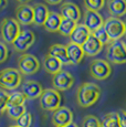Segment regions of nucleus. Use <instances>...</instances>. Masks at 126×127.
<instances>
[{"instance_id":"obj_9","label":"nucleus","mask_w":126,"mask_h":127,"mask_svg":"<svg viewBox=\"0 0 126 127\" xmlns=\"http://www.w3.org/2000/svg\"><path fill=\"white\" fill-rule=\"evenodd\" d=\"M74 84V77L70 72L65 70H61L52 77V85L53 89L57 91H66L71 89Z\"/></svg>"},{"instance_id":"obj_2","label":"nucleus","mask_w":126,"mask_h":127,"mask_svg":"<svg viewBox=\"0 0 126 127\" xmlns=\"http://www.w3.org/2000/svg\"><path fill=\"white\" fill-rule=\"evenodd\" d=\"M22 83V74L18 69L7 67L0 71V89L4 91H14Z\"/></svg>"},{"instance_id":"obj_29","label":"nucleus","mask_w":126,"mask_h":127,"mask_svg":"<svg viewBox=\"0 0 126 127\" xmlns=\"http://www.w3.org/2000/svg\"><path fill=\"white\" fill-rule=\"evenodd\" d=\"M14 125L18 127H31V125H32V114L26 112L22 116L17 119Z\"/></svg>"},{"instance_id":"obj_7","label":"nucleus","mask_w":126,"mask_h":127,"mask_svg":"<svg viewBox=\"0 0 126 127\" xmlns=\"http://www.w3.org/2000/svg\"><path fill=\"white\" fill-rule=\"evenodd\" d=\"M40 69V61L37 57L23 53L18 60V70L22 75H32Z\"/></svg>"},{"instance_id":"obj_38","label":"nucleus","mask_w":126,"mask_h":127,"mask_svg":"<svg viewBox=\"0 0 126 127\" xmlns=\"http://www.w3.org/2000/svg\"><path fill=\"white\" fill-rule=\"evenodd\" d=\"M18 2H20L21 4H28V2H30L31 0H17Z\"/></svg>"},{"instance_id":"obj_36","label":"nucleus","mask_w":126,"mask_h":127,"mask_svg":"<svg viewBox=\"0 0 126 127\" xmlns=\"http://www.w3.org/2000/svg\"><path fill=\"white\" fill-rule=\"evenodd\" d=\"M8 4V0H0V9L4 8Z\"/></svg>"},{"instance_id":"obj_35","label":"nucleus","mask_w":126,"mask_h":127,"mask_svg":"<svg viewBox=\"0 0 126 127\" xmlns=\"http://www.w3.org/2000/svg\"><path fill=\"white\" fill-rule=\"evenodd\" d=\"M45 1L49 4H59L60 2H62V0H45Z\"/></svg>"},{"instance_id":"obj_34","label":"nucleus","mask_w":126,"mask_h":127,"mask_svg":"<svg viewBox=\"0 0 126 127\" xmlns=\"http://www.w3.org/2000/svg\"><path fill=\"white\" fill-rule=\"evenodd\" d=\"M118 115V122H120L121 127H126V111H120L117 112Z\"/></svg>"},{"instance_id":"obj_25","label":"nucleus","mask_w":126,"mask_h":127,"mask_svg":"<svg viewBox=\"0 0 126 127\" xmlns=\"http://www.w3.org/2000/svg\"><path fill=\"white\" fill-rule=\"evenodd\" d=\"M27 97L25 96L22 92L13 91L12 93L9 94V103L8 107L10 106H18V105H25Z\"/></svg>"},{"instance_id":"obj_4","label":"nucleus","mask_w":126,"mask_h":127,"mask_svg":"<svg viewBox=\"0 0 126 127\" xmlns=\"http://www.w3.org/2000/svg\"><path fill=\"white\" fill-rule=\"evenodd\" d=\"M106 59L114 64L126 63V43L122 40L112 41L106 49Z\"/></svg>"},{"instance_id":"obj_8","label":"nucleus","mask_w":126,"mask_h":127,"mask_svg":"<svg viewBox=\"0 0 126 127\" xmlns=\"http://www.w3.org/2000/svg\"><path fill=\"white\" fill-rule=\"evenodd\" d=\"M90 74L95 80L103 81V80L110 77V75L112 74V67H111V64L107 61L103 60V59H96V60H93L91 62Z\"/></svg>"},{"instance_id":"obj_39","label":"nucleus","mask_w":126,"mask_h":127,"mask_svg":"<svg viewBox=\"0 0 126 127\" xmlns=\"http://www.w3.org/2000/svg\"><path fill=\"white\" fill-rule=\"evenodd\" d=\"M124 23H125V34H126V21H124Z\"/></svg>"},{"instance_id":"obj_19","label":"nucleus","mask_w":126,"mask_h":127,"mask_svg":"<svg viewBox=\"0 0 126 127\" xmlns=\"http://www.w3.org/2000/svg\"><path fill=\"white\" fill-rule=\"evenodd\" d=\"M49 54L54 57L55 59L60 61L62 64L67 65L71 64L69 60V57H67V51H66V45L63 44H52L49 49Z\"/></svg>"},{"instance_id":"obj_10","label":"nucleus","mask_w":126,"mask_h":127,"mask_svg":"<svg viewBox=\"0 0 126 127\" xmlns=\"http://www.w3.org/2000/svg\"><path fill=\"white\" fill-rule=\"evenodd\" d=\"M35 41V35L31 30H21L19 35L12 43L13 48L18 52H25L33 45Z\"/></svg>"},{"instance_id":"obj_11","label":"nucleus","mask_w":126,"mask_h":127,"mask_svg":"<svg viewBox=\"0 0 126 127\" xmlns=\"http://www.w3.org/2000/svg\"><path fill=\"white\" fill-rule=\"evenodd\" d=\"M51 121L54 127H63L73 122V113L69 107L61 106L52 113Z\"/></svg>"},{"instance_id":"obj_23","label":"nucleus","mask_w":126,"mask_h":127,"mask_svg":"<svg viewBox=\"0 0 126 127\" xmlns=\"http://www.w3.org/2000/svg\"><path fill=\"white\" fill-rule=\"evenodd\" d=\"M61 21H62V17L61 14H59L58 12H54V11H50L49 14H48V18L45 20L44 24V29L49 32H57L59 30V27L61 24Z\"/></svg>"},{"instance_id":"obj_33","label":"nucleus","mask_w":126,"mask_h":127,"mask_svg":"<svg viewBox=\"0 0 126 127\" xmlns=\"http://www.w3.org/2000/svg\"><path fill=\"white\" fill-rule=\"evenodd\" d=\"M8 54H9L8 46L4 42L0 41V63H3L8 59Z\"/></svg>"},{"instance_id":"obj_28","label":"nucleus","mask_w":126,"mask_h":127,"mask_svg":"<svg viewBox=\"0 0 126 127\" xmlns=\"http://www.w3.org/2000/svg\"><path fill=\"white\" fill-rule=\"evenodd\" d=\"M92 34L95 36L96 39H97L98 41L102 43V44H110L112 41H111V39L108 38V34L106 33L105 29H104V27H101V28H98L97 30H95L94 32H92Z\"/></svg>"},{"instance_id":"obj_5","label":"nucleus","mask_w":126,"mask_h":127,"mask_svg":"<svg viewBox=\"0 0 126 127\" xmlns=\"http://www.w3.org/2000/svg\"><path fill=\"white\" fill-rule=\"evenodd\" d=\"M40 106L43 111L54 112L61 107V95L54 89H47L40 96Z\"/></svg>"},{"instance_id":"obj_37","label":"nucleus","mask_w":126,"mask_h":127,"mask_svg":"<svg viewBox=\"0 0 126 127\" xmlns=\"http://www.w3.org/2000/svg\"><path fill=\"white\" fill-rule=\"evenodd\" d=\"M63 127H79V126H77V124H76V123L72 122V123H70L69 125H65V126H63Z\"/></svg>"},{"instance_id":"obj_18","label":"nucleus","mask_w":126,"mask_h":127,"mask_svg":"<svg viewBox=\"0 0 126 127\" xmlns=\"http://www.w3.org/2000/svg\"><path fill=\"white\" fill-rule=\"evenodd\" d=\"M66 51H67V57H69L70 63L73 65H77L82 62L84 58V51L82 49V45L75 44V43L69 42L66 44Z\"/></svg>"},{"instance_id":"obj_40","label":"nucleus","mask_w":126,"mask_h":127,"mask_svg":"<svg viewBox=\"0 0 126 127\" xmlns=\"http://www.w3.org/2000/svg\"><path fill=\"white\" fill-rule=\"evenodd\" d=\"M9 127H18V126H16V125H12V126H9Z\"/></svg>"},{"instance_id":"obj_22","label":"nucleus","mask_w":126,"mask_h":127,"mask_svg":"<svg viewBox=\"0 0 126 127\" xmlns=\"http://www.w3.org/2000/svg\"><path fill=\"white\" fill-rule=\"evenodd\" d=\"M62 65L63 64L58 59L50 55L49 53H48L47 55H44V58H43V67H44V70L47 71L48 73H50V74H52V75L60 72V71L62 70Z\"/></svg>"},{"instance_id":"obj_24","label":"nucleus","mask_w":126,"mask_h":127,"mask_svg":"<svg viewBox=\"0 0 126 127\" xmlns=\"http://www.w3.org/2000/svg\"><path fill=\"white\" fill-rule=\"evenodd\" d=\"M76 26V22L72 20H69V19H63L62 18V21H61V24L59 27V33L62 35H65V36H70L71 33L73 32L74 28Z\"/></svg>"},{"instance_id":"obj_26","label":"nucleus","mask_w":126,"mask_h":127,"mask_svg":"<svg viewBox=\"0 0 126 127\" xmlns=\"http://www.w3.org/2000/svg\"><path fill=\"white\" fill-rule=\"evenodd\" d=\"M27 112L26 105H18V106H10L7 108V115L13 121H17L19 117H21Z\"/></svg>"},{"instance_id":"obj_21","label":"nucleus","mask_w":126,"mask_h":127,"mask_svg":"<svg viewBox=\"0 0 126 127\" xmlns=\"http://www.w3.org/2000/svg\"><path fill=\"white\" fill-rule=\"evenodd\" d=\"M107 9L112 17L121 18L126 14V0H108Z\"/></svg>"},{"instance_id":"obj_12","label":"nucleus","mask_w":126,"mask_h":127,"mask_svg":"<svg viewBox=\"0 0 126 127\" xmlns=\"http://www.w3.org/2000/svg\"><path fill=\"white\" fill-rule=\"evenodd\" d=\"M21 89H22L21 92H22L23 94H25V96L29 99H35V98H38V97L40 98L41 94L44 91L40 83L37 81H32V80L23 82V84L21 85Z\"/></svg>"},{"instance_id":"obj_14","label":"nucleus","mask_w":126,"mask_h":127,"mask_svg":"<svg viewBox=\"0 0 126 127\" xmlns=\"http://www.w3.org/2000/svg\"><path fill=\"white\" fill-rule=\"evenodd\" d=\"M16 20L23 26L33 23V7L30 4H20L16 10Z\"/></svg>"},{"instance_id":"obj_41","label":"nucleus","mask_w":126,"mask_h":127,"mask_svg":"<svg viewBox=\"0 0 126 127\" xmlns=\"http://www.w3.org/2000/svg\"><path fill=\"white\" fill-rule=\"evenodd\" d=\"M101 127H104V126H101Z\"/></svg>"},{"instance_id":"obj_1","label":"nucleus","mask_w":126,"mask_h":127,"mask_svg":"<svg viewBox=\"0 0 126 127\" xmlns=\"http://www.w3.org/2000/svg\"><path fill=\"white\" fill-rule=\"evenodd\" d=\"M101 96V89L98 85L91 82L83 83L79 86L76 93L77 104L81 107H90L98 101Z\"/></svg>"},{"instance_id":"obj_30","label":"nucleus","mask_w":126,"mask_h":127,"mask_svg":"<svg viewBox=\"0 0 126 127\" xmlns=\"http://www.w3.org/2000/svg\"><path fill=\"white\" fill-rule=\"evenodd\" d=\"M86 9L92 11H98L105 4V0H84Z\"/></svg>"},{"instance_id":"obj_3","label":"nucleus","mask_w":126,"mask_h":127,"mask_svg":"<svg viewBox=\"0 0 126 127\" xmlns=\"http://www.w3.org/2000/svg\"><path fill=\"white\" fill-rule=\"evenodd\" d=\"M20 32V24L14 18H6L0 23V33L4 43L12 44Z\"/></svg>"},{"instance_id":"obj_20","label":"nucleus","mask_w":126,"mask_h":127,"mask_svg":"<svg viewBox=\"0 0 126 127\" xmlns=\"http://www.w3.org/2000/svg\"><path fill=\"white\" fill-rule=\"evenodd\" d=\"M33 7V24L43 26L49 14V9L43 3H35Z\"/></svg>"},{"instance_id":"obj_32","label":"nucleus","mask_w":126,"mask_h":127,"mask_svg":"<svg viewBox=\"0 0 126 127\" xmlns=\"http://www.w3.org/2000/svg\"><path fill=\"white\" fill-rule=\"evenodd\" d=\"M8 103H9V93H7V91H4V90L0 89V115L7 111Z\"/></svg>"},{"instance_id":"obj_6","label":"nucleus","mask_w":126,"mask_h":127,"mask_svg":"<svg viewBox=\"0 0 126 127\" xmlns=\"http://www.w3.org/2000/svg\"><path fill=\"white\" fill-rule=\"evenodd\" d=\"M103 27L111 41L121 40L125 34V23L121 18L110 17L104 21Z\"/></svg>"},{"instance_id":"obj_15","label":"nucleus","mask_w":126,"mask_h":127,"mask_svg":"<svg viewBox=\"0 0 126 127\" xmlns=\"http://www.w3.org/2000/svg\"><path fill=\"white\" fill-rule=\"evenodd\" d=\"M92 32L86 28V26L84 23H76L73 32L69 36L70 42L75 43V44H79V45H83V43L88 40Z\"/></svg>"},{"instance_id":"obj_31","label":"nucleus","mask_w":126,"mask_h":127,"mask_svg":"<svg viewBox=\"0 0 126 127\" xmlns=\"http://www.w3.org/2000/svg\"><path fill=\"white\" fill-rule=\"evenodd\" d=\"M102 122L94 115H88L84 117L83 123H82V127H101Z\"/></svg>"},{"instance_id":"obj_27","label":"nucleus","mask_w":126,"mask_h":127,"mask_svg":"<svg viewBox=\"0 0 126 127\" xmlns=\"http://www.w3.org/2000/svg\"><path fill=\"white\" fill-rule=\"evenodd\" d=\"M102 126L104 127H121L120 126V122H118V115L115 112L106 114L103 117L102 121Z\"/></svg>"},{"instance_id":"obj_13","label":"nucleus","mask_w":126,"mask_h":127,"mask_svg":"<svg viewBox=\"0 0 126 127\" xmlns=\"http://www.w3.org/2000/svg\"><path fill=\"white\" fill-rule=\"evenodd\" d=\"M84 24H85L86 28L91 32H94L98 28L103 27V24H104L103 17L101 16V13L98 11L86 10L85 14H84Z\"/></svg>"},{"instance_id":"obj_16","label":"nucleus","mask_w":126,"mask_h":127,"mask_svg":"<svg viewBox=\"0 0 126 127\" xmlns=\"http://www.w3.org/2000/svg\"><path fill=\"white\" fill-rule=\"evenodd\" d=\"M60 14L63 19H69L74 22H77L81 18V11L73 2H64L60 9Z\"/></svg>"},{"instance_id":"obj_17","label":"nucleus","mask_w":126,"mask_h":127,"mask_svg":"<svg viewBox=\"0 0 126 127\" xmlns=\"http://www.w3.org/2000/svg\"><path fill=\"white\" fill-rule=\"evenodd\" d=\"M82 49H83L85 55H88V57H95L102 51L103 44L93 34H91L88 40L83 43Z\"/></svg>"}]
</instances>
